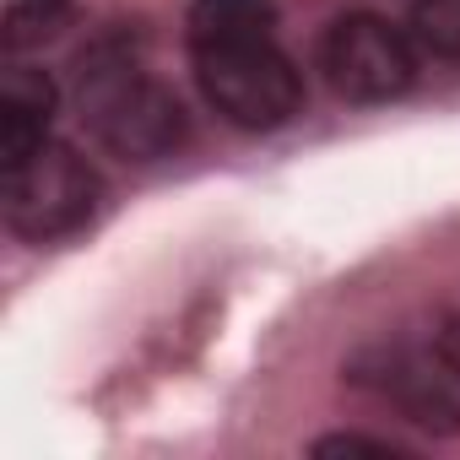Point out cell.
Wrapping results in <instances>:
<instances>
[{
    "instance_id": "obj_1",
    "label": "cell",
    "mask_w": 460,
    "mask_h": 460,
    "mask_svg": "<svg viewBox=\"0 0 460 460\" xmlns=\"http://www.w3.org/2000/svg\"><path fill=\"white\" fill-rule=\"evenodd\" d=\"M200 98L234 130H282L304 109V71L277 44L271 0H195L184 17Z\"/></svg>"
},
{
    "instance_id": "obj_2",
    "label": "cell",
    "mask_w": 460,
    "mask_h": 460,
    "mask_svg": "<svg viewBox=\"0 0 460 460\" xmlns=\"http://www.w3.org/2000/svg\"><path fill=\"white\" fill-rule=\"evenodd\" d=\"M76 103L98 146H109L125 163H157L190 141V114L179 93L114 44H98L93 55H82Z\"/></svg>"
},
{
    "instance_id": "obj_3",
    "label": "cell",
    "mask_w": 460,
    "mask_h": 460,
    "mask_svg": "<svg viewBox=\"0 0 460 460\" xmlns=\"http://www.w3.org/2000/svg\"><path fill=\"white\" fill-rule=\"evenodd\" d=\"M98 206H103V179L66 141H44L17 168H0V211L22 244H60L82 234L98 217Z\"/></svg>"
},
{
    "instance_id": "obj_4",
    "label": "cell",
    "mask_w": 460,
    "mask_h": 460,
    "mask_svg": "<svg viewBox=\"0 0 460 460\" xmlns=\"http://www.w3.org/2000/svg\"><path fill=\"white\" fill-rule=\"evenodd\" d=\"M341 374L363 385L368 395L390 401L411 428L438 433V438L460 433V363L444 347H417V341L363 347Z\"/></svg>"
},
{
    "instance_id": "obj_5",
    "label": "cell",
    "mask_w": 460,
    "mask_h": 460,
    "mask_svg": "<svg viewBox=\"0 0 460 460\" xmlns=\"http://www.w3.org/2000/svg\"><path fill=\"white\" fill-rule=\"evenodd\" d=\"M320 71L341 103H390L417 87V39L374 12H347L320 39Z\"/></svg>"
},
{
    "instance_id": "obj_6",
    "label": "cell",
    "mask_w": 460,
    "mask_h": 460,
    "mask_svg": "<svg viewBox=\"0 0 460 460\" xmlns=\"http://www.w3.org/2000/svg\"><path fill=\"white\" fill-rule=\"evenodd\" d=\"M60 109V87L39 66H6L0 76V168H17L28 152L49 141Z\"/></svg>"
},
{
    "instance_id": "obj_7",
    "label": "cell",
    "mask_w": 460,
    "mask_h": 460,
    "mask_svg": "<svg viewBox=\"0 0 460 460\" xmlns=\"http://www.w3.org/2000/svg\"><path fill=\"white\" fill-rule=\"evenodd\" d=\"M66 17H71V0H6L0 6V44H6V55H22L44 44Z\"/></svg>"
},
{
    "instance_id": "obj_8",
    "label": "cell",
    "mask_w": 460,
    "mask_h": 460,
    "mask_svg": "<svg viewBox=\"0 0 460 460\" xmlns=\"http://www.w3.org/2000/svg\"><path fill=\"white\" fill-rule=\"evenodd\" d=\"M417 49L438 60H460V0H411V28Z\"/></svg>"
},
{
    "instance_id": "obj_9",
    "label": "cell",
    "mask_w": 460,
    "mask_h": 460,
    "mask_svg": "<svg viewBox=\"0 0 460 460\" xmlns=\"http://www.w3.org/2000/svg\"><path fill=\"white\" fill-rule=\"evenodd\" d=\"M309 455H379V460H411V449L406 444H395V438H368V433H325V438H314L309 444Z\"/></svg>"
},
{
    "instance_id": "obj_10",
    "label": "cell",
    "mask_w": 460,
    "mask_h": 460,
    "mask_svg": "<svg viewBox=\"0 0 460 460\" xmlns=\"http://www.w3.org/2000/svg\"><path fill=\"white\" fill-rule=\"evenodd\" d=\"M438 347H444V352L460 363V314H449V320H444V331H438Z\"/></svg>"
}]
</instances>
